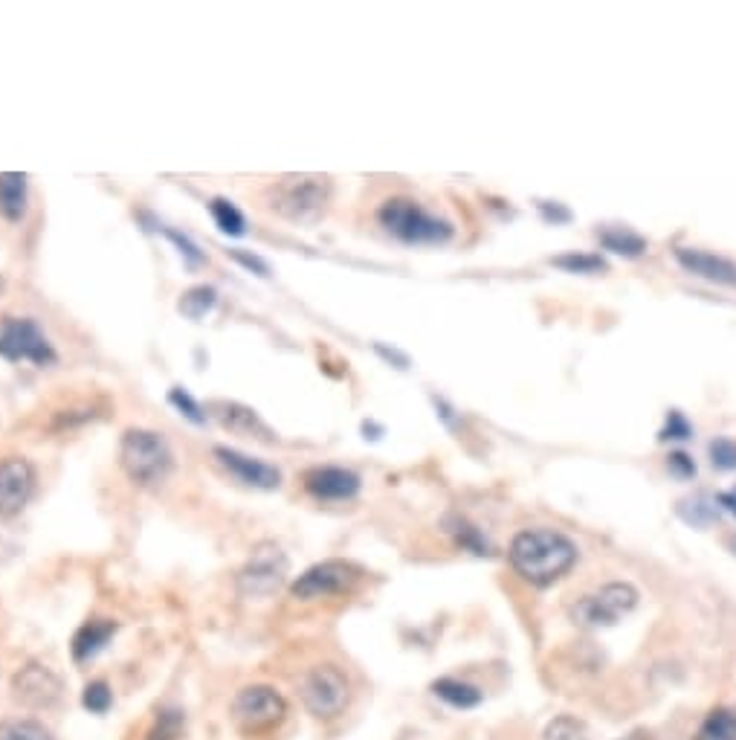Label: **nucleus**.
Returning a JSON list of instances; mask_svg holds the SVG:
<instances>
[{
    "label": "nucleus",
    "mask_w": 736,
    "mask_h": 740,
    "mask_svg": "<svg viewBox=\"0 0 736 740\" xmlns=\"http://www.w3.org/2000/svg\"><path fill=\"white\" fill-rule=\"evenodd\" d=\"M301 703L317 720H331L342 715L349 703V677L340 665L322 662L301 677Z\"/></svg>",
    "instance_id": "nucleus-7"
},
{
    "label": "nucleus",
    "mask_w": 736,
    "mask_h": 740,
    "mask_svg": "<svg viewBox=\"0 0 736 740\" xmlns=\"http://www.w3.org/2000/svg\"><path fill=\"white\" fill-rule=\"evenodd\" d=\"M235 259L241 264H246V268H250V271H259L262 273V276H267V264L262 262V259H259V255H246V253H235Z\"/></svg>",
    "instance_id": "nucleus-35"
},
{
    "label": "nucleus",
    "mask_w": 736,
    "mask_h": 740,
    "mask_svg": "<svg viewBox=\"0 0 736 740\" xmlns=\"http://www.w3.org/2000/svg\"><path fill=\"white\" fill-rule=\"evenodd\" d=\"M557 268L569 273H601L606 271V262H603L601 255H586V253H569V255H557L554 259Z\"/></svg>",
    "instance_id": "nucleus-28"
},
{
    "label": "nucleus",
    "mask_w": 736,
    "mask_h": 740,
    "mask_svg": "<svg viewBox=\"0 0 736 740\" xmlns=\"http://www.w3.org/2000/svg\"><path fill=\"white\" fill-rule=\"evenodd\" d=\"M209 213H212L215 224H218V230L227 232V236H244L246 232V221L241 216V209L227 198H215L209 204Z\"/></svg>",
    "instance_id": "nucleus-23"
},
{
    "label": "nucleus",
    "mask_w": 736,
    "mask_h": 740,
    "mask_svg": "<svg viewBox=\"0 0 736 740\" xmlns=\"http://www.w3.org/2000/svg\"><path fill=\"white\" fill-rule=\"evenodd\" d=\"M693 740H736V709H713Z\"/></svg>",
    "instance_id": "nucleus-20"
},
{
    "label": "nucleus",
    "mask_w": 736,
    "mask_h": 740,
    "mask_svg": "<svg viewBox=\"0 0 736 740\" xmlns=\"http://www.w3.org/2000/svg\"><path fill=\"white\" fill-rule=\"evenodd\" d=\"M35 493V468L24 456H7L0 463V518H15Z\"/></svg>",
    "instance_id": "nucleus-11"
},
{
    "label": "nucleus",
    "mask_w": 736,
    "mask_h": 740,
    "mask_svg": "<svg viewBox=\"0 0 736 740\" xmlns=\"http://www.w3.org/2000/svg\"><path fill=\"white\" fill-rule=\"evenodd\" d=\"M719 505H725V509H728L730 514H734V518H736V488H734V491L719 493Z\"/></svg>",
    "instance_id": "nucleus-36"
},
{
    "label": "nucleus",
    "mask_w": 736,
    "mask_h": 740,
    "mask_svg": "<svg viewBox=\"0 0 736 740\" xmlns=\"http://www.w3.org/2000/svg\"><path fill=\"white\" fill-rule=\"evenodd\" d=\"M186 723H189V717L180 706H163L154 715V723L149 726L143 740H183L186 738Z\"/></svg>",
    "instance_id": "nucleus-19"
},
{
    "label": "nucleus",
    "mask_w": 736,
    "mask_h": 740,
    "mask_svg": "<svg viewBox=\"0 0 736 740\" xmlns=\"http://www.w3.org/2000/svg\"><path fill=\"white\" fill-rule=\"evenodd\" d=\"M12 692H15V700H21L30 709H53L62 700L64 685L58 674H53L47 665L30 662L12 679Z\"/></svg>",
    "instance_id": "nucleus-12"
},
{
    "label": "nucleus",
    "mask_w": 736,
    "mask_h": 740,
    "mask_svg": "<svg viewBox=\"0 0 736 740\" xmlns=\"http://www.w3.org/2000/svg\"><path fill=\"white\" fill-rule=\"evenodd\" d=\"M305 488L317 500H354L356 493H360V477L349 468L325 465V468H310L305 474Z\"/></svg>",
    "instance_id": "nucleus-14"
},
{
    "label": "nucleus",
    "mask_w": 736,
    "mask_h": 740,
    "mask_svg": "<svg viewBox=\"0 0 736 740\" xmlns=\"http://www.w3.org/2000/svg\"><path fill=\"white\" fill-rule=\"evenodd\" d=\"M212 456L215 463L221 465L230 477H235L238 482H244V486L259 488V491H273V488L282 486V474H278V468L262 463V459L238 454V450H230V447H215Z\"/></svg>",
    "instance_id": "nucleus-13"
},
{
    "label": "nucleus",
    "mask_w": 736,
    "mask_h": 740,
    "mask_svg": "<svg viewBox=\"0 0 736 740\" xmlns=\"http://www.w3.org/2000/svg\"><path fill=\"white\" fill-rule=\"evenodd\" d=\"M667 470L679 479H693L696 477V463L688 454H670L667 456Z\"/></svg>",
    "instance_id": "nucleus-33"
},
{
    "label": "nucleus",
    "mask_w": 736,
    "mask_h": 740,
    "mask_svg": "<svg viewBox=\"0 0 736 740\" xmlns=\"http://www.w3.org/2000/svg\"><path fill=\"white\" fill-rule=\"evenodd\" d=\"M693 436V427L688 424V418L681 413L667 415V427L661 431V438H673V442H684V438Z\"/></svg>",
    "instance_id": "nucleus-32"
},
{
    "label": "nucleus",
    "mask_w": 736,
    "mask_h": 740,
    "mask_svg": "<svg viewBox=\"0 0 736 740\" xmlns=\"http://www.w3.org/2000/svg\"><path fill=\"white\" fill-rule=\"evenodd\" d=\"M707 454H711V463L722 470H734L736 468V442L730 438H716L707 447Z\"/></svg>",
    "instance_id": "nucleus-29"
},
{
    "label": "nucleus",
    "mask_w": 736,
    "mask_h": 740,
    "mask_svg": "<svg viewBox=\"0 0 736 740\" xmlns=\"http://www.w3.org/2000/svg\"><path fill=\"white\" fill-rule=\"evenodd\" d=\"M601 244L606 247V250H612V253H620V255H629V259H638V255L647 250V241L641 239V236H635V232L629 230H606L601 232Z\"/></svg>",
    "instance_id": "nucleus-24"
},
{
    "label": "nucleus",
    "mask_w": 736,
    "mask_h": 740,
    "mask_svg": "<svg viewBox=\"0 0 736 740\" xmlns=\"http://www.w3.org/2000/svg\"><path fill=\"white\" fill-rule=\"evenodd\" d=\"M119 624L113 619H90L85 621L79 630H76V636L70 642L73 660L76 662H90L96 660L105 648L111 645V639L117 636Z\"/></svg>",
    "instance_id": "nucleus-16"
},
{
    "label": "nucleus",
    "mask_w": 736,
    "mask_h": 740,
    "mask_svg": "<svg viewBox=\"0 0 736 740\" xmlns=\"http://www.w3.org/2000/svg\"><path fill=\"white\" fill-rule=\"evenodd\" d=\"M0 358L12 363L50 367L56 363V349L32 317H3L0 319Z\"/></svg>",
    "instance_id": "nucleus-6"
},
{
    "label": "nucleus",
    "mask_w": 736,
    "mask_h": 740,
    "mask_svg": "<svg viewBox=\"0 0 736 740\" xmlns=\"http://www.w3.org/2000/svg\"><path fill=\"white\" fill-rule=\"evenodd\" d=\"M510 566L534 587L560 581L578 561V546L554 529H525L510 543Z\"/></svg>",
    "instance_id": "nucleus-1"
},
{
    "label": "nucleus",
    "mask_w": 736,
    "mask_h": 740,
    "mask_svg": "<svg viewBox=\"0 0 736 740\" xmlns=\"http://www.w3.org/2000/svg\"><path fill=\"white\" fill-rule=\"evenodd\" d=\"M455 537H459L461 546H464V549L473 552V555H491V552H487V543H484L482 534L475 532V529L470 523H464V520H461V523L455 525Z\"/></svg>",
    "instance_id": "nucleus-30"
},
{
    "label": "nucleus",
    "mask_w": 736,
    "mask_h": 740,
    "mask_svg": "<svg viewBox=\"0 0 736 740\" xmlns=\"http://www.w3.org/2000/svg\"><path fill=\"white\" fill-rule=\"evenodd\" d=\"M432 694H436L438 700H443L450 709L459 711H470L475 706H482L484 694L482 688H475L473 683H464V679L455 677H441L432 683Z\"/></svg>",
    "instance_id": "nucleus-18"
},
{
    "label": "nucleus",
    "mask_w": 736,
    "mask_h": 740,
    "mask_svg": "<svg viewBox=\"0 0 736 740\" xmlns=\"http://www.w3.org/2000/svg\"><path fill=\"white\" fill-rule=\"evenodd\" d=\"M728 546H730V552L736 555V534H734V537H728Z\"/></svg>",
    "instance_id": "nucleus-38"
},
{
    "label": "nucleus",
    "mask_w": 736,
    "mask_h": 740,
    "mask_svg": "<svg viewBox=\"0 0 736 740\" xmlns=\"http://www.w3.org/2000/svg\"><path fill=\"white\" fill-rule=\"evenodd\" d=\"M168 401H172V404H175L177 410H180V413L186 415V418H189V422H195V424L207 422V415H204V410H200V406L195 404V401H191V395L186 390H172Z\"/></svg>",
    "instance_id": "nucleus-31"
},
{
    "label": "nucleus",
    "mask_w": 736,
    "mask_h": 740,
    "mask_svg": "<svg viewBox=\"0 0 736 740\" xmlns=\"http://www.w3.org/2000/svg\"><path fill=\"white\" fill-rule=\"evenodd\" d=\"M166 236L172 241H175L177 247H180V253H183V259H186V262H189V268H198V264H204V253H200L198 247L191 244L189 239H186V236H180V232H175V230H166Z\"/></svg>",
    "instance_id": "nucleus-34"
},
{
    "label": "nucleus",
    "mask_w": 736,
    "mask_h": 740,
    "mask_svg": "<svg viewBox=\"0 0 736 740\" xmlns=\"http://www.w3.org/2000/svg\"><path fill=\"white\" fill-rule=\"evenodd\" d=\"M0 740H56L47 726L32 717H9L0 720Z\"/></svg>",
    "instance_id": "nucleus-21"
},
{
    "label": "nucleus",
    "mask_w": 736,
    "mask_h": 740,
    "mask_svg": "<svg viewBox=\"0 0 736 740\" xmlns=\"http://www.w3.org/2000/svg\"><path fill=\"white\" fill-rule=\"evenodd\" d=\"M218 303V291L215 287H191V291H186L180 300V311L186 314V317L191 319H200L207 311H212V305Z\"/></svg>",
    "instance_id": "nucleus-25"
},
{
    "label": "nucleus",
    "mask_w": 736,
    "mask_h": 740,
    "mask_svg": "<svg viewBox=\"0 0 736 740\" xmlns=\"http://www.w3.org/2000/svg\"><path fill=\"white\" fill-rule=\"evenodd\" d=\"M624 740H649V738H644V734H633V738H624Z\"/></svg>",
    "instance_id": "nucleus-39"
},
{
    "label": "nucleus",
    "mask_w": 736,
    "mask_h": 740,
    "mask_svg": "<svg viewBox=\"0 0 736 740\" xmlns=\"http://www.w3.org/2000/svg\"><path fill=\"white\" fill-rule=\"evenodd\" d=\"M635 605H638V589L633 584L615 581L601 587L592 596L580 598L571 616L583 628H609L618 619H624L626 613H633Z\"/></svg>",
    "instance_id": "nucleus-9"
},
{
    "label": "nucleus",
    "mask_w": 736,
    "mask_h": 740,
    "mask_svg": "<svg viewBox=\"0 0 736 740\" xmlns=\"http://www.w3.org/2000/svg\"><path fill=\"white\" fill-rule=\"evenodd\" d=\"M331 186L325 177H285L267 195V207L287 221L308 224L322 216Z\"/></svg>",
    "instance_id": "nucleus-4"
},
{
    "label": "nucleus",
    "mask_w": 736,
    "mask_h": 740,
    "mask_svg": "<svg viewBox=\"0 0 736 740\" xmlns=\"http://www.w3.org/2000/svg\"><path fill=\"white\" fill-rule=\"evenodd\" d=\"M287 700L273 685H244L232 697V720L244 732H264L285 720Z\"/></svg>",
    "instance_id": "nucleus-8"
},
{
    "label": "nucleus",
    "mask_w": 736,
    "mask_h": 740,
    "mask_svg": "<svg viewBox=\"0 0 736 740\" xmlns=\"http://www.w3.org/2000/svg\"><path fill=\"white\" fill-rule=\"evenodd\" d=\"M119 463L140 488H160L175 470L172 447L154 431H128L119 447Z\"/></svg>",
    "instance_id": "nucleus-2"
},
{
    "label": "nucleus",
    "mask_w": 736,
    "mask_h": 740,
    "mask_svg": "<svg viewBox=\"0 0 736 740\" xmlns=\"http://www.w3.org/2000/svg\"><path fill=\"white\" fill-rule=\"evenodd\" d=\"M546 740H592V738H589L586 726L580 723L578 717L560 715L548 723Z\"/></svg>",
    "instance_id": "nucleus-27"
},
{
    "label": "nucleus",
    "mask_w": 736,
    "mask_h": 740,
    "mask_svg": "<svg viewBox=\"0 0 736 740\" xmlns=\"http://www.w3.org/2000/svg\"><path fill=\"white\" fill-rule=\"evenodd\" d=\"M290 573V561L282 552L278 543H259L246 564L238 573V592L250 601H264V598L276 596L282 584L287 581Z\"/></svg>",
    "instance_id": "nucleus-5"
},
{
    "label": "nucleus",
    "mask_w": 736,
    "mask_h": 740,
    "mask_svg": "<svg viewBox=\"0 0 736 740\" xmlns=\"http://www.w3.org/2000/svg\"><path fill=\"white\" fill-rule=\"evenodd\" d=\"M30 204V177L21 172H3L0 175V218L21 221Z\"/></svg>",
    "instance_id": "nucleus-17"
},
{
    "label": "nucleus",
    "mask_w": 736,
    "mask_h": 740,
    "mask_svg": "<svg viewBox=\"0 0 736 740\" xmlns=\"http://www.w3.org/2000/svg\"><path fill=\"white\" fill-rule=\"evenodd\" d=\"M539 209H542V216H546V218H560V221H565V218H569V213H565V209H557V207L551 209L548 204H542Z\"/></svg>",
    "instance_id": "nucleus-37"
},
{
    "label": "nucleus",
    "mask_w": 736,
    "mask_h": 740,
    "mask_svg": "<svg viewBox=\"0 0 736 740\" xmlns=\"http://www.w3.org/2000/svg\"><path fill=\"white\" fill-rule=\"evenodd\" d=\"M675 259L693 276H702L707 282H722V285H736V268L728 259H719V255L705 253V250H690V247H679Z\"/></svg>",
    "instance_id": "nucleus-15"
},
{
    "label": "nucleus",
    "mask_w": 736,
    "mask_h": 740,
    "mask_svg": "<svg viewBox=\"0 0 736 740\" xmlns=\"http://www.w3.org/2000/svg\"><path fill=\"white\" fill-rule=\"evenodd\" d=\"M81 706H85L90 715H108L113 706L111 685L105 683V679H94V683L85 685V692H81Z\"/></svg>",
    "instance_id": "nucleus-26"
},
{
    "label": "nucleus",
    "mask_w": 736,
    "mask_h": 740,
    "mask_svg": "<svg viewBox=\"0 0 736 740\" xmlns=\"http://www.w3.org/2000/svg\"><path fill=\"white\" fill-rule=\"evenodd\" d=\"M377 221L404 244H443L452 239V224L432 216L413 198H388L377 209Z\"/></svg>",
    "instance_id": "nucleus-3"
},
{
    "label": "nucleus",
    "mask_w": 736,
    "mask_h": 740,
    "mask_svg": "<svg viewBox=\"0 0 736 740\" xmlns=\"http://www.w3.org/2000/svg\"><path fill=\"white\" fill-rule=\"evenodd\" d=\"M360 581V569L349 561H322L290 584V598L296 601H322V598L345 596Z\"/></svg>",
    "instance_id": "nucleus-10"
},
{
    "label": "nucleus",
    "mask_w": 736,
    "mask_h": 740,
    "mask_svg": "<svg viewBox=\"0 0 736 740\" xmlns=\"http://www.w3.org/2000/svg\"><path fill=\"white\" fill-rule=\"evenodd\" d=\"M221 410V424L223 427H230L232 433H246V436H253L255 431L259 433H267L264 431V424L259 422V415L253 413V410H246V406H238V404H221L218 406Z\"/></svg>",
    "instance_id": "nucleus-22"
}]
</instances>
